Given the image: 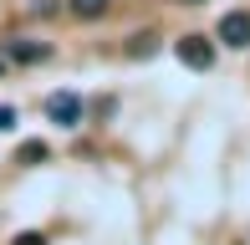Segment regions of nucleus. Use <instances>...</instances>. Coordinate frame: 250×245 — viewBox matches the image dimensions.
Segmentation results:
<instances>
[{
    "label": "nucleus",
    "instance_id": "f257e3e1",
    "mask_svg": "<svg viewBox=\"0 0 250 245\" xmlns=\"http://www.w3.org/2000/svg\"><path fill=\"white\" fill-rule=\"evenodd\" d=\"M174 57L189 66V72H209L214 66V41L209 36H179L174 41Z\"/></svg>",
    "mask_w": 250,
    "mask_h": 245
},
{
    "label": "nucleus",
    "instance_id": "f03ea898",
    "mask_svg": "<svg viewBox=\"0 0 250 245\" xmlns=\"http://www.w3.org/2000/svg\"><path fill=\"white\" fill-rule=\"evenodd\" d=\"M46 118L62 122V128H77V122H82V97L77 92H51L46 97Z\"/></svg>",
    "mask_w": 250,
    "mask_h": 245
},
{
    "label": "nucleus",
    "instance_id": "7ed1b4c3",
    "mask_svg": "<svg viewBox=\"0 0 250 245\" xmlns=\"http://www.w3.org/2000/svg\"><path fill=\"white\" fill-rule=\"evenodd\" d=\"M214 36H220L225 46H240V51H245V46H250V16H245V10H225Z\"/></svg>",
    "mask_w": 250,
    "mask_h": 245
},
{
    "label": "nucleus",
    "instance_id": "20e7f679",
    "mask_svg": "<svg viewBox=\"0 0 250 245\" xmlns=\"http://www.w3.org/2000/svg\"><path fill=\"white\" fill-rule=\"evenodd\" d=\"M5 57L21 61V66H36V61L51 57V46H46V41H31V36H16V41H5Z\"/></svg>",
    "mask_w": 250,
    "mask_h": 245
},
{
    "label": "nucleus",
    "instance_id": "39448f33",
    "mask_svg": "<svg viewBox=\"0 0 250 245\" xmlns=\"http://www.w3.org/2000/svg\"><path fill=\"white\" fill-rule=\"evenodd\" d=\"M107 5L112 0H72V16L77 20H97V16H107Z\"/></svg>",
    "mask_w": 250,
    "mask_h": 245
},
{
    "label": "nucleus",
    "instance_id": "423d86ee",
    "mask_svg": "<svg viewBox=\"0 0 250 245\" xmlns=\"http://www.w3.org/2000/svg\"><path fill=\"white\" fill-rule=\"evenodd\" d=\"M46 143H41V138H31V143H21V148H16V163H41V159H46Z\"/></svg>",
    "mask_w": 250,
    "mask_h": 245
},
{
    "label": "nucleus",
    "instance_id": "0eeeda50",
    "mask_svg": "<svg viewBox=\"0 0 250 245\" xmlns=\"http://www.w3.org/2000/svg\"><path fill=\"white\" fill-rule=\"evenodd\" d=\"M10 245H46V235H41V230H21Z\"/></svg>",
    "mask_w": 250,
    "mask_h": 245
},
{
    "label": "nucleus",
    "instance_id": "6e6552de",
    "mask_svg": "<svg viewBox=\"0 0 250 245\" xmlns=\"http://www.w3.org/2000/svg\"><path fill=\"white\" fill-rule=\"evenodd\" d=\"M10 128H16V107L0 102V133H10Z\"/></svg>",
    "mask_w": 250,
    "mask_h": 245
},
{
    "label": "nucleus",
    "instance_id": "1a4fd4ad",
    "mask_svg": "<svg viewBox=\"0 0 250 245\" xmlns=\"http://www.w3.org/2000/svg\"><path fill=\"white\" fill-rule=\"evenodd\" d=\"M31 10H36V16H51V10H56V0H31Z\"/></svg>",
    "mask_w": 250,
    "mask_h": 245
},
{
    "label": "nucleus",
    "instance_id": "9d476101",
    "mask_svg": "<svg viewBox=\"0 0 250 245\" xmlns=\"http://www.w3.org/2000/svg\"><path fill=\"white\" fill-rule=\"evenodd\" d=\"M184 5H204V0H184Z\"/></svg>",
    "mask_w": 250,
    "mask_h": 245
},
{
    "label": "nucleus",
    "instance_id": "9b49d317",
    "mask_svg": "<svg viewBox=\"0 0 250 245\" xmlns=\"http://www.w3.org/2000/svg\"><path fill=\"white\" fill-rule=\"evenodd\" d=\"M0 72H5V61H0Z\"/></svg>",
    "mask_w": 250,
    "mask_h": 245
}]
</instances>
